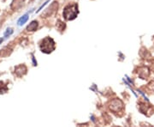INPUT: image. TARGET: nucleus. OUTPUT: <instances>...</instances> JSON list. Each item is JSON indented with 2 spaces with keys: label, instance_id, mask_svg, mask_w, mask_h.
Listing matches in <instances>:
<instances>
[{
  "label": "nucleus",
  "instance_id": "423d86ee",
  "mask_svg": "<svg viewBox=\"0 0 154 127\" xmlns=\"http://www.w3.org/2000/svg\"><path fill=\"white\" fill-rule=\"evenodd\" d=\"M8 91V87L5 83L0 81V94H5Z\"/></svg>",
  "mask_w": 154,
  "mask_h": 127
},
{
  "label": "nucleus",
  "instance_id": "9d476101",
  "mask_svg": "<svg viewBox=\"0 0 154 127\" xmlns=\"http://www.w3.org/2000/svg\"><path fill=\"white\" fill-rule=\"evenodd\" d=\"M3 1H5V0H3Z\"/></svg>",
  "mask_w": 154,
  "mask_h": 127
},
{
  "label": "nucleus",
  "instance_id": "39448f33",
  "mask_svg": "<svg viewBox=\"0 0 154 127\" xmlns=\"http://www.w3.org/2000/svg\"><path fill=\"white\" fill-rule=\"evenodd\" d=\"M37 27H38V22H36V21H33L27 27V30L28 31H31V32L32 31H35L37 29Z\"/></svg>",
  "mask_w": 154,
  "mask_h": 127
},
{
  "label": "nucleus",
  "instance_id": "f257e3e1",
  "mask_svg": "<svg viewBox=\"0 0 154 127\" xmlns=\"http://www.w3.org/2000/svg\"><path fill=\"white\" fill-rule=\"evenodd\" d=\"M77 15H78V5L76 4L69 5L65 7L63 11V17L68 21L74 20L77 17Z\"/></svg>",
  "mask_w": 154,
  "mask_h": 127
},
{
  "label": "nucleus",
  "instance_id": "7ed1b4c3",
  "mask_svg": "<svg viewBox=\"0 0 154 127\" xmlns=\"http://www.w3.org/2000/svg\"><path fill=\"white\" fill-rule=\"evenodd\" d=\"M122 107V103L121 100H114L110 103V109L114 111V112L119 111Z\"/></svg>",
  "mask_w": 154,
  "mask_h": 127
},
{
  "label": "nucleus",
  "instance_id": "0eeeda50",
  "mask_svg": "<svg viewBox=\"0 0 154 127\" xmlns=\"http://www.w3.org/2000/svg\"><path fill=\"white\" fill-rule=\"evenodd\" d=\"M28 15H24L23 17H21V18L18 20V22H17V23H18V25H19V26H22V25H23L25 22L28 21Z\"/></svg>",
  "mask_w": 154,
  "mask_h": 127
},
{
  "label": "nucleus",
  "instance_id": "20e7f679",
  "mask_svg": "<svg viewBox=\"0 0 154 127\" xmlns=\"http://www.w3.org/2000/svg\"><path fill=\"white\" fill-rule=\"evenodd\" d=\"M15 72L18 77H22L23 75L27 73V67L24 65H20L15 68Z\"/></svg>",
  "mask_w": 154,
  "mask_h": 127
},
{
  "label": "nucleus",
  "instance_id": "1a4fd4ad",
  "mask_svg": "<svg viewBox=\"0 0 154 127\" xmlns=\"http://www.w3.org/2000/svg\"><path fill=\"white\" fill-rule=\"evenodd\" d=\"M3 40H4L2 39V38H0V44H1L2 42H3Z\"/></svg>",
  "mask_w": 154,
  "mask_h": 127
},
{
  "label": "nucleus",
  "instance_id": "f03ea898",
  "mask_svg": "<svg viewBox=\"0 0 154 127\" xmlns=\"http://www.w3.org/2000/svg\"><path fill=\"white\" fill-rule=\"evenodd\" d=\"M40 49L45 53H50V52H51L53 50L55 49V42H54V40L51 39V38H50V37L45 38L41 41Z\"/></svg>",
  "mask_w": 154,
  "mask_h": 127
},
{
  "label": "nucleus",
  "instance_id": "6e6552de",
  "mask_svg": "<svg viewBox=\"0 0 154 127\" xmlns=\"http://www.w3.org/2000/svg\"><path fill=\"white\" fill-rule=\"evenodd\" d=\"M12 33H13V29L12 28H7L6 32L5 33V37H7L8 35L10 36L11 34H12Z\"/></svg>",
  "mask_w": 154,
  "mask_h": 127
}]
</instances>
